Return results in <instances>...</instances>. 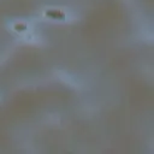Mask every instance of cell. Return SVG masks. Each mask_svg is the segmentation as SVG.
Returning <instances> with one entry per match:
<instances>
[{
  "label": "cell",
  "mask_w": 154,
  "mask_h": 154,
  "mask_svg": "<svg viewBox=\"0 0 154 154\" xmlns=\"http://www.w3.org/2000/svg\"><path fill=\"white\" fill-rule=\"evenodd\" d=\"M46 16L53 19H65V15L59 11H46Z\"/></svg>",
  "instance_id": "6da1fadb"
},
{
  "label": "cell",
  "mask_w": 154,
  "mask_h": 154,
  "mask_svg": "<svg viewBox=\"0 0 154 154\" xmlns=\"http://www.w3.org/2000/svg\"><path fill=\"white\" fill-rule=\"evenodd\" d=\"M15 29L18 30V31H23V30L27 29V25H25V24H17V25L15 27Z\"/></svg>",
  "instance_id": "7a4b0ae2"
}]
</instances>
